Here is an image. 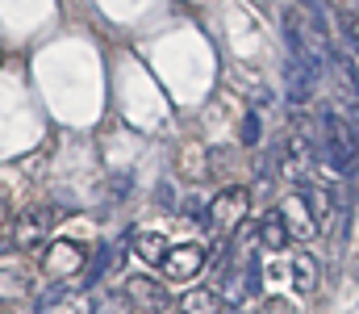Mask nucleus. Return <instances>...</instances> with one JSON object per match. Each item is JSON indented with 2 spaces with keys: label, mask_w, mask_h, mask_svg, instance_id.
I'll list each match as a JSON object with an SVG mask.
<instances>
[{
  "label": "nucleus",
  "mask_w": 359,
  "mask_h": 314,
  "mask_svg": "<svg viewBox=\"0 0 359 314\" xmlns=\"http://www.w3.org/2000/svg\"><path fill=\"white\" fill-rule=\"evenodd\" d=\"M92 314H130V298L126 294H100Z\"/></svg>",
  "instance_id": "nucleus-13"
},
{
  "label": "nucleus",
  "mask_w": 359,
  "mask_h": 314,
  "mask_svg": "<svg viewBox=\"0 0 359 314\" xmlns=\"http://www.w3.org/2000/svg\"><path fill=\"white\" fill-rule=\"evenodd\" d=\"M238 134H243V147H259V113H247Z\"/></svg>",
  "instance_id": "nucleus-16"
},
{
  "label": "nucleus",
  "mask_w": 359,
  "mask_h": 314,
  "mask_svg": "<svg viewBox=\"0 0 359 314\" xmlns=\"http://www.w3.org/2000/svg\"><path fill=\"white\" fill-rule=\"evenodd\" d=\"M276 209H280V218H284V226H288V239H297V243H309V239H318L322 222H318L313 202H309L305 193H288V197H284Z\"/></svg>",
  "instance_id": "nucleus-3"
},
{
  "label": "nucleus",
  "mask_w": 359,
  "mask_h": 314,
  "mask_svg": "<svg viewBox=\"0 0 359 314\" xmlns=\"http://www.w3.org/2000/svg\"><path fill=\"white\" fill-rule=\"evenodd\" d=\"M318 76H322V72H318L313 63L288 55V59H284V76H280V80H284V97L297 101V105H305L313 97V89H318Z\"/></svg>",
  "instance_id": "nucleus-5"
},
{
  "label": "nucleus",
  "mask_w": 359,
  "mask_h": 314,
  "mask_svg": "<svg viewBox=\"0 0 359 314\" xmlns=\"http://www.w3.org/2000/svg\"><path fill=\"white\" fill-rule=\"evenodd\" d=\"M63 294H67V285H50V289H46L42 298H38V310H46V306H55V302H59Z\"/></svg>",
  "instance_id": "nucleus-17"
},
{
  "label": "nucleus",
  "mask_w": 359,
  "mask_h": 314,
  "mask_svg": "<svg viewBox=\"0 0 359 314\" xmlns=\"http://www.w3.org/2000/svg\"><path fill=\"white\" fill-rule=\"evenodd\" d=\"M292 285H297L301 294H313V289L322 285V264H318L313 251H297V256H292Z\"/></svg>",
  "instance_id": "nucleus-8"
},
{
  "label": "nucleus",
  "mask_w": 359,
  "mask_h": 314,
  "mask_svg": "<svg viewBox=\"0 0 359 314\" xmlns=\"http://www.w3.org/2000/svg\"><path fill=\"white\" fill-rule=\"evenodd\" d=\"M247 214H251V189L247 185H226L222 193H213V202L205 206L201 222H205L209 235L226 239V235H234L247 222Z\"/></svg>",
  "instance_id": "nucleus-2"
},
{
  "label": "nucleus",
  "mask_w": 359,
  "mask_h": 314,
  "mask_svg": "<svg viewBox=\"0 0 359 314\" xmlns=\"http://www.w3.org/2000/svg\"><path fill=\"white\" fill-rule=\"evenodd\" d=\"M8 222H13V209H8V202H4V197H0V230H4Z\"/></svg>",
  "instance_id": "nucleus-19"
},
{
  "label": "nucleus",
  "mask_w": 359,
  "mask_h": 314,
  "mask_svg": "<svg viewBox=\"0 0 359 314\" xmlns=\"http://www.w3.org/2000/svg\"><path fill=\"white\" fill-rule=\"evenodd\" d=\"M259 235H264V247H271V251H280V247L288 243V226H284L280 209H268V214L259 218Z\"/></svg>",
  "instance_id": "nucleus-11"
},
{
  "label": "nucleus",
  "mask_w": 359,
  "mask_h": 314,
  "mask_svg": "<svg viewBox=\"0 0 359 314\" xmlns=\"http://www.w3.org/2000/svg\"><path fill=\"white\" fill-rule=\"evenodd\" d=\"M168 239L163 235H155V230H142V235H134V251H138V260L142 264H163V256H168Z\"/></svg>",
  "instance_id": "nucleus-10"
},
{
  "label": "nucleus",
  "mask_w": 359,
  "mask_h": 314,
  "mask_svg": "<svg viewBox=\"0 0 359 314\" xmlns=\"http://www.w3.org/2000/svg\"><path fill=\"white\" fill-rule=\"evenodd\" d=\"M201 268H205V247H201V243H176V247H168V256H163V273H168L172 281H192Z\"/></svg>",
  "instance_id": "nucleus-6"
},
{
  "label": "nucleus",
  "mask_w": 359,
  "mask_h": 314,
  "mask_svg": "<svg viewBox=\"0 0 359 314\" xmlns=\"http://www.w3.org/2000/svg\"><path fill=\"white\" fill-rule=\"evenodd\" d=\"M25 277L21 273H0V298H25Z\"/></svg>",
  "instance_id": "nucleus-15"
},
{
  "label": "nucleus",
  "mask_w": 359,
  "mask_h": 314,
  "mask_svg": "<svg viewBox=\"0 0 359 314\" xmlns=\"http://www.w3.org/2000/svg\"><path fill=\"white\" fill-rule=\"evenodd\" d=\"M347 42L359 51V13H355V17H347Z\"/></svg>",
  "instance_id": "nucleus-18"
},
{
  "label": "nucleus",
  "mask_w": 359,
  "mask_h": 314,
  "mask_svg": "<svg viewBox=\"0 0 359 314\" xmlns=\"http://www.w3.org/2000/svg\"><path fill=\"white\" fill-rule=\"evenodd\" d=\"M42 268H46L50 277H59V281L80 277V273L88 268V247H80V243H72V239L46 243V251H42Z\"/></svg>",
  "instance_id": "nucleus-4"
},
{
  "label": "nucleus",
  "mask_w": 359,
  "mask_h": 314,
  "mask_svg": "<svg viewBox=\"0 0 359 314\" xmlns=\"http://www.w3.org/2000/svg\"><path fill=\"white\" fill-rule=\"evenodd\" d=\"M313 143H318V155L334 168V172H355L359 164V126L351 117H343L339 109H322L318 113V126H313Z\"/></svg>",
  "instance_id": "nucleus-1"
},
{
  "label": "nucleus",
  "mask_w": 359,
  "mask_h": 314,
  "mask_svg": "<svg viewBox=\"0 0 359 314\" xmlns=\"http://www.w3.org/2000/svg\"><path fill=\"white\" fill-rule=\"evenodd\" d=\"M234 314H238V310H234Z\"/></svg>",
  "instance_id": "nucleus-20"
},
{
  "label": "nucleus",
  "mask_w": 359,
  "mask_h": 314,
  "mask_svg": "<svg viewBox=\"0 0 359 314\" xmlns=\"http://www.w3.org/2000/svg\"><path fill=\"white\" fill-rule=\"evenodd\" d=\"M121 260H126V243H121V239H117V243H100L96 256L88 260V268H84V281H80V285H96V281H104L109 273L121 268Z\"/></svg>",
  "instance_id": "nucleus-7"
},
{
  "label": "nucleus",
  "mask_w": 359,
  "mask_h": 314,
  "mask_svg": "<svg viewBox=\"0 0 359 314\" xmlns=\"http://www.w3.org/2000/svg\"><path fill=\"white\" fill-rule=\"evenodd\" d=\"M130 294H134L138 302H151V306H163V289H159L155 281H147V277H142V281H134V285H130Z\"/></svg>",
  "instance_id": "nucleus-14"
},
{
  "label": "nucleus",
  "mask_w": 359,
  "mask_h": 314,
  "mask_svg": "<svg viewBox=\"0 0 359 314\" xmlns=\"http://www.w3.org/2000/svg\"><path fill=\"white\" fill-rule=\"evenodd\" d=\"M180 314H226V302L217 289H188L180 298Z\"/></svg>",
  "instance_id": "nucleus-9"
},
{
  "label": "nucleus",
  "mask_w": 359,
  "mask_h": 314,
  "mask_svg": "<svg viewBox=\"0 0 359 314\" xmlns=\"http://www.w3.org/2000/svg\"><path fill=\"white\" fill-rule=\"evenodd\" d=\"M238 294H243V298H259V294H264V264H259L255 251L247 256V268H243V285H238Z\"/></svg>",
  "instance_id": "nucleus-12"
}]
</instances>
